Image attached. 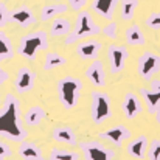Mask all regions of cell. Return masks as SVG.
I'll use <instances>...</instances> for the list:
<instances>
[{"instance_id": "6da1fadb", "label": "cell", "mask_w": 160, "mask_h": 160, "mask_svg": "<svg viewBox=\"0 0 160 160\" xmlns=\"http://www.w3.org/2000/svg\"><path fill=\"white\" fill-rule=\"evenodd\" d=\"M27 135L20 112V101L14 95H6L0 109V137L11 142H23Z\"/></svg>"}, {"instance_id": "7a4b0ae2", "label": "cell", "mask_w": 160, "mask_h": 160, "mask_svg": "<svg viewBox=\"0 0 160 160\" xmlns=\"http://www.w3.org/2000/svg\"><path fill=\"white\" fill-rule=\"evenodd\" d=\"M101 31V28L92 20V16L89 11H84L81 9L76 16V20H75V27L72 28V31L65 36V44L67 45H72V44H76L78 41H82V39H87V38H92L95 34H98Z\"/></svg>"}, {"instance_id": "3957f363", "label": "cell", "mask_w": 160, "mask_h": 160, "mask_svg": "<svg viewBox=\"0 0 160 160\" xmlns=\"http://www.w3.org/2000/svg\"><path fill=\"white\" fill-rule=\"evenodd\" d=\"M56 89L62 106L65 109H73L79 101V93L82 92V82L73 76H65L59 79Z\"/></svg>"}, {"instance_id": "277c9868", "label": "cell", "mask_w": 160, "mask_h": 160, "mask_svg": "<svg viewBox=\"0 0 160 160\" xmlns=\"http://www.w3.org/2000/svg\"><path fill=\"white\" fill-rule=\"evenodd\" d=\"M48 48V36L45 31H34L25 34L19 44V54L27 59H34L36 54Z\"/></svg>"}, {"instance_id": "5b68a950", "label": "cell", "mask_w": 160, "mask_h": 160, "mask_svg": "<svg viewBox=\"0 0 160 160\" xmlns=\"http://www.w3.org/2000/svg\"><path fill=\"white\" fill-rule=\"evenodd\" d=\"M92 100H90V117L95 124H101L104 120H107L112 115V106H110V98L104 92L95 90L92 92Z\"/></svg>"}, {"instance_id": "8992f818", "label": "cell", "mask_w": 160, "mask_h": 160, "mask_svg": "<svg viewBox=\"0 0 160 160\" xmlns=\"http://www.w3.org/2000/svg\"><path fill=\"white\" fill-rule=\"evenodd\" d=\"M137 72L140 78H143L145 81H151L152 76L160 72V56L152 52H145L138 58Z\"/></svg>"}, {"instance_id": "52a82bcc", "label": "cell", "mask_w": 160, "mask_h": 160, "mask_svg": "<svg viewBox=\"0 0 160 160\" xmlns=\"http://www.w3.org/2000/svg\"><path fill=\"white\" fill-rule=\"evenodd\" d=\"M81 151L86 160H113V149L101 145L100 142H84L81 143Z\"/></svg>"}, {"instance_id": "ba28073f", "label": "cell", "mask_w": 160, "mask_h": 160, "mask_svg": "<svg viewBox=\"0 0 160 160\" xmlns=\"http://www.w3.org/2000/svg\"><path fill=\"white\" fill-rule=\"evenodd\" d=\"M107 56H109V67H110V72L113 75L120 73L124 65H126V61H128V56H129V50L128 47L124 45H109L107 47Z\"/></svg>"}, {"instance_id": "9c48e42d", "label": "cell", "mask_w": 160, "mask_h": 160, "mask_svg": "<svg viewBox=\"0 0 160 160\" xmlns=\"http://www.w3.org/2000/svg\"><path fill=\"white\" fill-rule=\"evenodd\" d=\"M34 82H36V73L28 67H22L16 75L14 89L19 93H27V92L34 89Z\"/></svg>"}, {"instance_id": "30bf717a", "label": "cell", "mask_w": 160, "mask_h": 160, "mask_svg": "<svg viewBox=\"0 0 160 160\" xmlns=\"http://www.w3.org/2000/svg\"><path fill=\"white\" fill-rule=\"evenodd\" d=\"M9 22H14L20 28H28L36 23V16L28 6H19L9 11Z\"/></svg>"}, {"instance_id": "8fae6325", "label": "cell", "mask_w": 160, "mask_h": 160, "mask_svg": "<svg viewBox=\"0 0 160 160\" xmlns=\"http://www.w3.org/2000/svg\"><path fill=\"white\" fill-rule=\"evenodd\" d=\"M148 149H149V140L146 135H138L134 140H131L126 146V151L131 157L137 160H143L148 156Z\"/></svg>"}, {"instance_id": "7c38bea8", "label": "cell", "mask_w": 160, "mask_h": 160, "mask_svg": "<svg viewBox=\"0 0 160 160\" xmlns=\"http://www.w3.org/2000/svg\"><path fill=\"white\" fill-rule=\"evenodd\" d=\"M129 137H131V131L128 128H124V126H113V128H110L107 131H103L100 134V138H103L106 142H110L112 145H117V146H120Z\"/></svg>"}, {"instance_id": "4fadbf2b", "label": "cell", "mask_w": 160, "mask_h": 160, "mask_svg": "<svg viewBox=\"0 0 160 160\" xmlns=\"http://www.w3.org/2000/svg\"><path fill=\"white\" fill-rule=\"evenodd\" d=\"M140 95L146 101L148 110L154 113L156 106L160 104V79H156L151 82V89H140Z\"/></svg>"}, {"instance_id": "5bb4252c", "label": "cell", "mask_w": 160, "mask_h": 160, "mask_svg": "<svg viewBox=\"0 0 160 160\" xmlns=\"http://www.w3.org/2000/svg\"><path fill=\"white\" fill-rule=\"evenodd\" d=\"M121 109H123V113L126 118L129 120H134L140 115L142 112V103L138 100V97L132 92L126 93L124 95V100H123V104H121Z\"/></svg>"}, {"instance_id": "9a60e30c", "label": "cell", "mask_w": 160, "mask_h": 160, "mask_svg": "<svg viewBox=\"0 0 160 160\" xmlns=\"http://www.w3.org/2000/svg\"><path fill=\"white\" fill-rule=\"evenodd\" d=\"M86 78L95 86V87H103L106 84V75H104V67L101 61H93L87 68H86Z\"/></svg>"}, {"instance_id": "2e32d148", "label": "cell", "mask_w": 160, "mask_h": 160, "mask_svg": "<svg viewBox=\"0 0 160 160\" xmlns=\"http://www.w3.org/2000/svg\"><path fill=\"white\" fill-rule=\"evenodd\" d=\"M100 50H101V42H100V41H95V39L84 41V42H81V44L76 47V53L79 54L82 59H87V61L97 59Z\"/></svg>"}, {"instance_id": "e0dca14e", "label": "cell", "mask_w": 160, "mask_h": 160, "mask_svg": "<svg viewBox=\"0 0 160 160\" xmlns=\"http://www.w3.org/2000/svg\"><path fill=\"white\" fill-rule=\"evenodd\" d=\"M118 0H93L92 2V9L103 19L112 20L115 8H117Z\"/></svg>"}, {"instance_id": "ac0fdd59", "label": "cell", "mask_w": 160, "mask_h": 160, "mask_svg": "<svg viewBox=\"0 0 160 160\" xmlns=\"http://www.w3.org/2000/svg\"><path fill=\"white\" fill-rule=\"evenodd\" d=\"M19 154L23 160H44L42 156V151L39 149V146L36 143H31V142H20V146H19Z\"/></svg>"}, {"instance_id": "d6986e66", "label": "cell", "mask_w": 160, "mask_h": 160, "mask_svg": "<svg viewBox=\"0 0 160 160\" xmlns=\"http://www.w3.org/2000/svg\"><path fill=\"white\" fill-rule=\"evenodd\" d=\"M53 140L54 142H59V143H64V145H70V146H75L76 145V134L73 132L72 128H67V126H59L53 131Z\"/></svg>"}, {"instance_id": "ffe728a7", "label": "cell", "mask_w": 160, "mask_h": 160, "mask_svg": "<svg viewBox=\"0 0 160 160\" xmlns=\"http://www.w3.org/2000/svg\"><path fill=\"white\" fill-rule=\"evenodd\" d=\"M124 39H126V44L131 45V47H142V45L146 44V39H145V36H143V33H142V30L137 23L131 25L126 30Z\"/></svg>"}, {"instance_id": "44dd1931", "label": "cell", "mask_w": 160, "mask_h": 160, "mask_svg": "<svg viewBox=\"0 0 160 160\" xmlns=\"http://www.w3.org/2000/svg\"><path fill=\"white\" fill-rule=\"evenodd\" d=\"M72 22L65 17H54V20L50 25V34L53 38H62L67 36L72 31Z\"/></svg>"}, {"instance_id": "7402d4cb", "label": "cell", "mask_w": 160, "mask_h": 160, "mask_svg": "<svg viewBox=\"0 0 160 160\" xmlns=\"http://www.w3.org/2000/svg\"><path fill=\"white\" fill-rule=\"evenodd\" d=\"M47 117L45 109L41 106H33L30 107L25 113H23V123L28 126H39L41 121Z\"/></svg>"}, {"instance_id": "603a6c76", "label": "cell", "mask_w": 160, "mask_h": 160, "mask_svg": "<svg viewBox=\"0 0 160 160\" xmlns=\"http://www.w3.org/2000/svg\"><path fill=\"white\" fill-rule=\"evenodd\" d=\"M68 11V6L64 5V3H52V5H45L42 9H41V19L45 22V20H52L54 17L64 14Z\"/></svg>"}, {"instance_id": "cb8c5ba5", "label": "cell", "mask_w": 160, "mask_h": 160, "mask_svg": "<svg viewBox=\"0 0 160 160\" xmlns=\"http://www.w3.org/2000/svg\"><path fill=\"white\" fill-rule=\"evenodd\" d=\"M12 56H14L12 42H11V39L0 30V62L9 61Z\"/></svg>"}, {"instance_id": "d4e9b609", "label": "cell", "mask_w": 160, "mask_h": 160, "mask_svg": "<svg viewBox=\"0 0 160 160\" xmlns=\"http://www.w3.org/2000/svg\"><path fill=\"white\" fill-rule=\"evenodd\" d=\"M138 0H121V19L123 20H132L135 16V11L138 8Z\"/></svg>"}, {"instance_id": "484cf974", "label": "cell", "mask_w": 160, "mask_h": 160, "mask_svg": "<svg viewBox=\"0 0 160 160\" xmlns=\"http://www.w3.org/2000/svg\"><path fill=\"white\" fill-rule=\"evenodd\" d=\"M65 62H67V59L62 54L56 53V52H50V53H47L45 59H44V68L45 70H53V68L64 65Z\"/></svg>"}, {"instance_id": "4316f807", "label": "cell", "mask_w": 160, "mask_h": 160, "mask_svg": "<svg viewBox=\"0 0 160 160\" xmlns=\"http://www.w3.org/2000/svg\"><path fill=\"white\" fill-rule=\"evenodd\" d=\"M48 160H79V156L75 151L68 149H61V148H53L50 151Z\"/></svg>"}, {"instance_id": "83f0119b", "label": "cell", "mask_w": 160, "mask_h": 160, "mask_svg": "<svg viewBox=\"0 0 160 160\" xmlns=\"http://www.w3.org/2000/svg\"><path fill=\"white\" fill-rule=\"evenodd\" d=\"M146 160H160V140H152L149 143L148 159Z\"/></svg>"}, {"instance_id": "f1b7e54d", "label": "cell", "mask_w": 160, "mask_h": 160, "mask_svg": "<svg viewBox=\"0 0 160 160\" xmlns=\"http://www.w3.org/2000/svg\"><path fill=\"white\" fill-rule=\"evenodd\" d=\"M146 27L151 30H160V11H154L146 17Z\"/></svg>"}, {"instance_id": "f546056e", "label": "cell", "mask_w": 160, "mask_h": 160, "mask_svg": "<svg viewBox=\"0 0 160 160\" xmlns=\"http://www.w3.org/2000/svg\"><path fill=\"white\" fill-rule=\"evenodd\" d=\"M103 33L106 34V38H109V39H117V36H118V25H117V22H109L106 27L103 28Z\"/></svg>"}, {"instance_id": "4dcf8cb0", "label": "cell", "mask_w": 160, "mask_h": 160, "mask_svg": "<svg viewBox=\"0 0 160 160\" xmlns=\"http://www.w3.org/2000/svg\"><path fill=\"white\" fill-rule=\"evenodd\" d=\"M9 22V9L3 2H0V27H5Z\"/></svg>"}, {"instance_id": "1f68e13d", "label": "cell", "mask_w": 160, "mask_h": 160, "mask_svg": "<svg viewBox=\"0 0 160 160\" xmlns=\"http://www.w3.org/2000/svg\"><path fill=\"white\" fill-rule=\"evenodd\" d=\"M11 156H12L11 148H9L5 142L0 140V160H6L8 157H11Z\"/></svg>"}, {"instance_id": "d6a6232c", "label": "cell", "mask_w": 160, "mask_h": 160, "mask_svg": "<svg viewBox=\"0 0 160 160\" xmlns=\"http://www.w3.org/2000/svg\"><path fill=\"white\" fill-rule=\"evenodd\" d=\"M89 0H70V8L75 9V11H81L86 5H87Z\"/></svg>"}, {"instance_id": "836d02e7", "label": "cell", "mask_w": 160, "mask_h": 160, "mask_svg": "<svg viewBox=\"0 0 160 160\" xmlns=\"http://www.w3.org/2000/svg\"><path fill=\"white\" fill-rule=\"evenodd\" d=\"M8 78H9V75H8V73H6V72H5V70L0 67V86H2L5 81H8Z\"/></svg>"}, {"instance_id": "e575fe53", "label": "cell", "mask_w": 160, "mask_h": 160, "mask_svg": "<svg viewBox=\"0 0 160 160\" xmlns=\"http://www.w3.org/2000/svg\"><path fill=\"white\" fill-rule=\"evenodd\" d=\"M154 113H156V120H157V123L160 124V104H159V106H156V109H154Z\"/></svg>"}, {"instance_id": "d590c367", "label": "cell", "mask_w": 160, "mask_h": 160, "mask_svg": "<svg viewBox=\"0 0 160 160\" xmlns=\"http://www.w3.org/2000/svg\"><path fill=\"white\" fill-rule=\"evenodd\" d=\"M0 104H2V97H0Z\"/></svg>"}, {"instance_id": "8d00e7d4", "label": "cell", "mask_w": 160, "mask_h": 160, "mask_svg": "<svg viewBox=\"0 0 160 160\" xmlns=\"http://www.w3.org/2000/svg\"><path fill=\"white\" fill-rule=\"evenodd\" d=\"M56 2H61V0H56Z\"/></svg>"}]
</instances>
